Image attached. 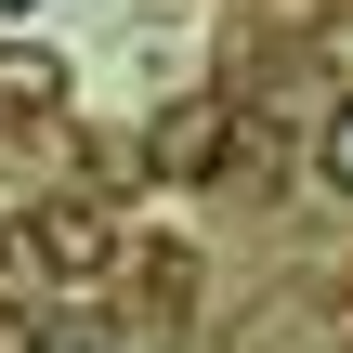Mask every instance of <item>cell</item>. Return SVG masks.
<instances>
[{
  "label": "cell",
  "instance_id": "1",
  "mask_svg": "<svg viewBox=\"0 0 353 353\" xmlns=\"http://www.w3.org/2000/svg\"><path fill=\"white\" fill-rule=\"evenodd\" d=\"M26 249H39V275H52V288H79V275H105V262H118V223H105L92 196H39V210H26Z\"/></svg>",
  "mask_w": 353,
  "mask_h": 353
},
{
  "label": "cell",
  "instance_id": "2",
  "mask_svg": "<svg viewBox=\"0 0 353 353\" xmlns=\"http://www.w3.org/2000/svg\"><path fill=\"white\" fill-rule=\"evenodd\" d=\"M52 105H65V52L0 39V118H52Z\"/></svg>",
  "mask_w": 353,
  "mask_h": 353
},
{
  "label": "cell",
  "instance_id": "3",
  "mask_svg": "<svg viewBox=\"0 0 353 353\" xmlns=\"http://www.w3.org/2000/svg\"><path fill=\"white\" fill-rule=\"evenodd\" d=\"M223 157V105H183V118H157V170H210Z\"/></svg>",
  "mask_w": 353,
  "mask_h": 353
},
{
  "label": "cell",
  "instance_id": "4",
  "mask_svg": "<svg viewBox=\"0 0 353 353\" xmlns=\"http://www.w3.org/2000/svg\"><path fill=\"white\" fill-rule=\"evenodd\" d=\"M26 353H118V341H105V314H65V301H52V314H39V341H26Z\"/></svg>",
  "mask_w": 353,
  "mask_h": 353
},
{
  "label": "cell",
  "instance_id": "5",
  "mask_svg": "<svg viewBox=\"0 0 353 353\" xmlns=\"http://www.w3.org/2000/svg\"><path fill=\"white\" fill-rule=\"evenodd\" d=\"M314 157H327V183L353 196V105H327V144H314Z\"/></svg>",
  "mask_w": 353,
  "mask_h": 353
},
{
  "label": "cell",
  "instance_id": "6",
  "mask_svg": "<svg viewBox=\"0 0 353 353\" xmlns=\"http://www.w3.org/2000/svg\"><path fill=\"white\" fill-rule=\"evenodd\" d=\"M341 39H353V13H341Z\"/></svg>",
  "mask_w": 353,
  "mask_h": 353
}]
</instances>
